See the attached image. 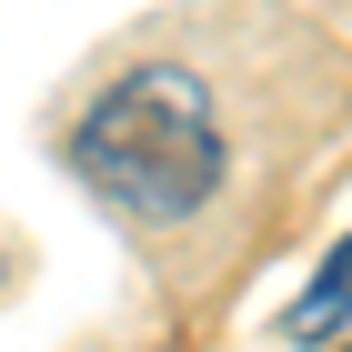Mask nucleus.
I'll use <instances>...</instances> for the list:
<instances>
[{
    "instance_id": "2",
    "label": "nucleus",
    "mask_w": 352,
    "mask_h": 352,
    "mask_svg": "<svg viewBox=\"0 0 352 352\" xmlns=\"http://www.w3.org/2000/svg\"><path fill=\"white\" fill-rule=\"evenodd\" d=\"M342 312H352V242L332 252V272L292 302V342H322V332H342Z\"/></svg>"
},
{
    "instance_id": "1",
    "label": "nucleus",
    "mask_w": 352,
    "mask_h": 352,
    "mask_svg": "<svg viewBox=\"0 0 352 352\" xmlns=\"http://www.w3.org/2000/svg\"><path fill=\"white\" fill-rule=\"evenodd\" d=\"M71 162H81V182L101 191L111 212L191 221L221 191V111H212V91H201V71H171V60L121 71V81L81 111Z\"/></svg>"
}]
</instances>
